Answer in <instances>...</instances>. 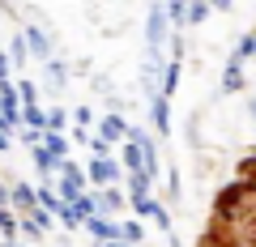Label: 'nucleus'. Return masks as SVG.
<instances>
[{"instance_id":"f257e3e1","label":"nucleus","mask_w":256,"mask_h":247,"mask_svg":"<svg viewBox=\"0 0 256 247\" xmlns=\"http://www.w3.org/2000/svg\"><path fill=\"white\" fill-rule=\"evenodd\" d=\"M196 247H256V158H248L218 192Z\"/></svg>"}]
</instances>
